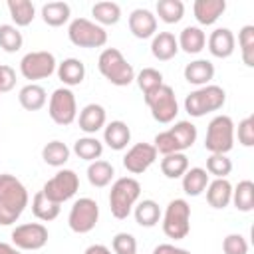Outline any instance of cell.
<instances>
[{
    "mask_svg": "<svg viewBox=\"0 0 254 254\" xmlns=\"http://www.w3.org/2000/svg\"><path fill=\"white\" fill-rule=\"evenodd\" d=\"M28 190L14 175H0V226L14 224L28 206Z\"/></svg>",
    "mask_w": 254,
    "mask_h": 254,
    "instance_id": "cell-1",
    "label": "cell"
},
{
    "mask_svg": "<svg viewBox=\"0 0 254 254\" xmlns=\"http://www.w3.org/2000/svg\"><path fill=\"white\" fill-rule=\"evenodd\" d=\"M196 127L190 121H177L171 129L157 133L153 147L161 155H171V153H183L190 149L196 141Z\"/></svg>",
    "mask_w": 254,
    "mask_h": 254,
    "instance_id": "cell-2",
    "label": "cell"
},
{
    "mask_svg": "<svg viewBox=\"0 0 254 254\" xmlns=\"http://www.w3.org/2000/svg\"><path fill=\"white\" fill-rule=\"evenodd\" d=\"M97 69L99 73L113 85L125 87L131 81H135V69L133 65L123 58V54L117 48H105L97 58Z\"/></svg>",
    "mask_w": 254,
    "mask_h": 254,
    "instance_id": "cell-3",
    "label": "cell"
},
{
    "mask_svg": "<svg viewBox=\"0 0 254 254\" xmlns=\"http://www.w3.org/2000/svg\"><path fill=\"white\" fill-rule=\"evenodd\" d=\"M141 194V185L133 177H121L111 185L109 190V208L117 220H123L131 214Z\"/></svg>",
    "mask_w": 254,
    "mask_h": 254,
    "instance_id": "cell-4",
    "label": "cell"
},
{
    "mask_svg": "<svg viewBox=\"0 0 254 254\" xmlns=\"http://www.w3.org/2000/svg\"><path fill=\"white\" fill-rule=\"evenodd\" d=\"M226 103V91L220 85H202L194 91H190L185 97V111L190 117H202L206 113L218 111Z\"/></svg>",
    "mask_w": 254,
    "mask_h": 254,
    "instance_id": "cell-5",
    "label": "cell"
},
{
    "mask_svg": "<svg viewBox=\"0 0 254 254\" xmlns=\"http://www.w3.org/2000/svg\"><path fill=\"white\" fill-rule=\"evenodd\" d=\"M234 147V121L228 115H216L210 119L204 137V149L210 155H226Z\"/></svg>",
    "mask_w": 254,
    "mask_h": 254,
    "instance_id": "cell-6",
    "label": "cell"
},
{
    "mask_svg": "<svg viewBox=\"0 0 254 254\" xmlns=\"http://www.w3.org/2000/svg\"><path fill=\"white\" fill-rule=\"evenodd\" d=\"M163 232L173 240H183L190 232V206L185 198H175L163 214Z\"/></svg>",
    "mask_w": 254,
    "mask_h": 254,
    "instance_id": "cell-7",
    "label": "cell"
},
{
    "mask_svg": "<svg viewBox=\"0 0 254 254\" xmlns=\"http://www.w3.org/2000/svg\"><path fill=\"white\" fill-rule=\"evenodd\" d=\"M147 107L151 109V115L155 121L159 123H171L175 121L177 113H179V103L175 97V89L167 83H163L161 87H157L155 91L143 95Z\"/></svg>",
    "mask_w": 254,
    "mask_h": 254,
    "instance_id": "cell-8",
    "label": "cell"
},
{
    "mask_svg": "<svg viewBox=\"0 0 254 254\" xmlns=\"http://www.w3.org/2000/svg\"><path fill=\"white\" fill-rule=\"evenodd\" d=\"M67 38L77 48H101L107 44V32L99 24L87 20V18H75L71 20L67 28Z\"/></svg>",
    "mask_w": 254,
    "mask_h": 254,
    "instance_id": "cell-9",
    "label": "cell"
},
{
    "mask_svg": "<svg viewBox=\"0 0 254 254\" xmlns=\"http://www.w3.org/2000/svg\"><path fill=\"white\" fill-rule=\"evenodd\" d=\"M99 220V206L93 198L89 196H81L71 204L69 216H67V224L75 234H87L95 228Z\"/></svg>",
    "mask_w": 254,
    "mask_h": 254,
    "instance_id": "cell-10",
    "label": "cell"
},
{
    "mask_svg": "<svg viewBox=\"0 0 254 254\" xmlns=\"http://www.w3.org/2000/svg\"><path fill=\"white\" fill-rule=\"evenodd\" d=\"M48 113L52 117L54 123L58 125H71L77 117V101L75 95L69 87H58L52 95H50V103H48Z\"/></svg>",
    "mask_w": 254,
    "mask_h": 254,
    "instance_id": "cell-11",
    "label": "cell"
},
{
    "mask_svg": "<svg viewBox=\"0 0 254 254\" xmlns=\"http://www.w3.org/2000/svg\"><path fill=\"white\" fill-rule=\"evenodd\" d=\"M77 189H79V177L75 175V171H71V169H62V171H58L50 181H46L42 192H44L50 200L62 204V202L69 200V198L77 192Z\"/></svg>",
    "mask_w": 254,
    "mask_h": 254,
    "instance_id": "cell-12",
    "label": "cell"
},
{
    "mask_svg": "<svg viewBox=\"0 0 254 254\" xmlns=\"http://www.w3.org/2000/svg\"><path fill=\"white\" fill-rule=\"evenodd\" d=\"M56 58L52 52L40 50V52H30L20 60V73L30 79L32 83L36 79H46L56 71Z\"/></svg>",
    "mask_w": 254,
    "mask_h": 254,
    "instance_id": "cell-13",
    "label": "cell"
},
{
    "mask_svg": "<svg viewBox=\"0 0 254 254\" xmlns=\"http://www.w3.org/2000/svg\"><path fill=\"white\" fill-rule=\"evenodd\" d=\"M48 228L42 222H26L12 230V244L18 250H40L48 244Z\"/></svg>",
    "mask_w": 254,
    "mask_h": 254,
    "instance_id": "cell-14",
    "label": "cell"
},
{
    "mask_svg": "<svg viewBox=\"0 0 254 254\" xmlns=\"http://www.w3.org/2000/svg\"><path fill=\"white\" fill-rule=\"evenodd\" d=\"M157 161V149L151 143H135L123 157V167L131 175L145 173Z\"/></svg>",
    "mask_w": 254,
    "mask_h": 254,
    "instance_id": "cell-15",
    "label": "cell"
},
{
    "mask_svg": "<svg viewBox=\"0 0 254 254\" xmlns=\"http://www.w3.org/2000/svg\"><path fill=\"white\" fill-rule=\"evenodd\" d=\"M129 30L135 38L147 40L157 34V16L151 10L137 8L129 14Z\"/></svg>",
    "mask_w": 254,
    "mask_h": 254,
    "instance_id": "cell-16",
    "label": "cell"
},
{
    "mask_svg": "<svg viewBox=\"0 0 254 254\" xmlns=\"http://www.w3.org/2000/svg\"><path fill=\"white\" fill-rule=\"evenodd\" d=\"M206 46H208V52L214 56V58H230L234 54V46H236V38L232 34V30L228 28H216L214 32H210L208 40H206Z\"/></svg>",
    "mask_w": 254,
    "mask_h": 254,
    "instance_id": "cell-17",
    "label": "cell"
},
{
    "mask_svg": "<svg viewBox=\"0 0 254 254\" xmlns=\"http://www.w3.org/2000/svg\"><path fill=\"white\" fill-rule=\"evenodd\" d=\"M105 121H107V113H105L103 105H99V103H87L79 111V117H77L79 129L87 135H95L99 129H103Z\"/></svg>",
    "mask_w": 254,
    "mask_h": 254,
    "instance_id": "cell-18",
    "label": "cell"
},
{
    "mask_svg": "<svg viewBox=\"0 0 254 254\" xmlns=\"http://www.w3.org/2000/svg\"><path fill=\"white\" fill-rule=\"evenodd\" d=\"M131 141V129L125 121H111L103 127V143L113 151H123Z\"/></svg>",
    "mask_w": 254,
    "mask_h": 254,
    "instance_id": "cell-19",
    "label": "cell"
},
{
    "mask_svg": "<svg viewBox=\"0 0 254 254\" xmlns=\"http://www.w3.org/2000/svg\"><path fill=\"white\" fill-rule=\"evenodd\" d=\"M224 10H226L224 0H194V4H192V14H194L196 22L202 26L214 24L224 14Z\"/></svg>",
    "mask_w": 254,
    "mask_h": 254,
    "instance_id": "cell-20",
    "label": "cell"
},
{
    "mask_svg": "<svg viewBox=\"0 0 254 254\" xmlns=\"http://www.w3.org/2000/svg\"><path fill=\"white\" fill-rule=\"evenodd\" d=\"M179 52V42L175 38V34L171 32H159L153 36V42H151V54L155 60L159 62H169L177 56Z\"/></svg>",
    "mask_w": 254,
    "mask_h": 254,
    "instance_id": "cell-21",
    "label": "cell"
},
{
    "mask_svg": "<svg viewBox=\"0 0 254 254\" xmlns=\"http://www.w3.org/2000/svg\"><path fill=\"white\" fill-rule=\"evenodd\" d=\"M183 73H185V79L190 85L202 87V85H208L210 79L214 77V65L208 60H194V62H190V64L185 65V71Z\"/></svg>",
    "mask_w": 254,
    "mask_h": 254,
    "instance_id": "cell-22",
    "label": "cell"
},
{
    "mask_svg": "<svg viewBox=\"0 0 254 254\" xmlns=\"http://www.w3.org/2000/svg\"><path fill=\"white\" fill-rule=\"evenodd\" d=\"M208 173L202 169V167H192V169H187V173L181 177L183 179V190L185 194L189 196H198L206 190L208 187Z\"/></svg>",
    "mask_w": 254,
    "mask_h": 254,
    "instance_id": "cell-23",
    "label": "cell"
},
{
    "mask_svg": "<svg viewBox=\"0 0 254 254\" xmlns=\"http://www.w3.org/2000/svg\"><path fill=\"white\" fill-rule=\"evenodd\" d=\"M232 198V185L226 179H214L206 187V200L212 208H226Z\"/></svg>",
    "mask_w": 254,
    "mask_h": 254,
    "instance_id": "cell-24",
    "label": "cell"
},
{
    "mask_svg": "<svg viewBox=\"0 0 254 254\" xmlns=\"http://www.w3.org/2000/svg\"><path fill=\"white\" fill-rule=\"evenodd\" d=\"M177 42H179V48L183 52H187V54H198L206 46V34L198 26H187L179 34Z\"/></svg>",
    "mask_w": 254,
    "mask_h": 254,
    "instance_id": "cell-25",
    "label": "cell"
},
{
    "mask_svg": "<svg viewBox=\"0 0 254 254\" xmlns=\"http://www.w3.org/2000/svg\"><path fill=\"white\" fill-rule=\"evenodd\" d=\"M58 77L64 81V85L73 87L79 85L85 77V65L77 58H67L58 65Z\"/></svg>",
    "mask_w": 254,
    "mask_h": 254,
    "instance_id": "cell-26",
    "label": "cell"
},
{
    "mask_svg": "<svg viewBox=\"0 0 254 254\" xmlns=\"http://www.w3.org/2000/svg\"><path fill=\"white\" fill-rule=\"evenodd\" d=\"M18 101L20 105L26 109V111H40L46 101H48V95H46V89L38 83H28L20 89L18 93Z\"/></svg>",
    "mask_w": 254,
    "mask_h": 254,
    "instance_id": "cell-27",
    "label": "cell"
},
{
    "mask_svg": "<svg viewBox=\"0 0 254 254\" xmlns=\"http://www.w3.org/2000/svg\"><path fill=\"white\" fill-rule=\"evenodd\" d=\"M133 214H135V222L145 228H151L161 220V208L153 198H145L139 204H135Z\"/></svg>",
    "mask_w": 254,
    "mask_h": 254,
    "instance_id": "cell-28",
    "label": "cell"
},
{
    "mask_svg": "<svg viewBox=\"0 0 254 254\" xmlns=\"http://www.w3.org/2000/svg\"><path fill=\"white\" fill-rule=\"evenodd\" d=\"M113 175H115L113 165L107 163V161H101V159L91 161L89 167H87V181H89L91 187H97V189L107 187L111 183Z\"/></svg>",
    "mask_w": 254,
    "mask_h": 254,
    "instance_id": "cell-29",
    "label": "cell"
},
{
    "mask_svg": "<svg viewBox=\"0 0 254 254\" xmlns=\"http://www.w3.org/2000/svg\"><path fill=\"white\" fill-rule=\"evenodd\" d=\"M32 212L38 220L42 222H50V220H56L60 216V204L50 200L42 190L34 194L32 198Z\"/></svg>",
    "mask_w": 254,
    "mask_h": 254,
    "instance_id": "cell-30",
    "label": "cell"
},
{
    "mask_svg": "<svg viewBox=\"0 0 254 254\" xmlns=\"http://www.w3.org/2000/svg\"><path fill=\"white\" fill-rule=\"evenodd\" d=\"M69 14L71 10L67 2H48L42 6V20L52 28L64 26L69 20Z\"/></svg>",
    "mask_w": 254,
    "mask_h": 254,
    "instance_id": "cell-31",
    "label": "cell"
},
{
    "mask_svg": "<svg viewBox=\"0 0 254 254\" xmlns=\"http://www.w3.org/2000/svg\"><path fill=\"white\" fill-rule=\"evenodd\" d=\"M230 202L240 210V212H250L254 208V183L252 181H240L232 189V198Z\"/></svg>",
    "mask_w": 254,
    "mask_h": 254,
    "instance_id": "cell-32",
    "label": "cell"
},
{
    "mask_svg": "<svg viewBox=\"0 0 254 254\" xmlns=\"http://www.w3.org/2000/svg\"><path fill=\"white\" fill-rule=\"evenodd\" d=\"M8 12H10V18L14 20L16 28L30 26L36 18V8L30 0H8Z\"/></svg>",
    "mask_w": 254,
    "mask_h": 254,
    "instance_id": "cell-33",
    "label": "cell"
},
{
    "mask_svg": "<svg viewBox=\"0 0 254 254\" xmlns=\"http://www.w3.org/2000/svg\"><path fill=\"white\" fill-rule=\"evenodd\" d=\"M69 147L62 141H50L42 149V159L50 167H64L69 161Z\"/></svg>",
    "mask_w": 254,
    "mask_h": 254,
    "instance_id": "cell-34",
    "label": "cell"
},
{
    "mask_svg": "<svg viewBox=\"0 0 254 254\" xmlns=\"http://www.w3.org/2000/svg\"><path fill=\"white\" fill-rule=\"evenodd\" d=\"M189 169V159L185 153H171L163 155L161 159V171L167 179H181Z\"/></svg>",
    "mask_w": 254,
    "mask_h": 254,
    "instance_id": "cell-35",
    "label": "cell"
},
{
    "mask_svg": "<svg viewBox=\"0 0 254 254\" xmlns=\"http://www.w3.org/2000/svg\"><path fill=\"white\" fill-rule=\"evenodd\" d=\"M91 14L95 18V24L103 26H113L121 18V8L117 2H97L91 8Z\"/></svg>",
    "mask_w": 254,
    "mask_h": 254,
    "instance_id": "cell-36",
    "label": "cell"
},
{
    "mask_svg": "<svg viewBox=\"0 0 254 254\" xmlns=\"http://www.w3.org/2000/svg\"><path fill=\"white\" fill-rule=\"evenodd\" d=\"M73 153H75L79 159L91 163V161H97V159L101 157V153H103V143H101L97 137L87 135V137H81V139H77V141L73 143Z\"/></svg>",
    "mask_w": 254,
    "mask_h": 254,
    "instance_id": "cell-37",
    "label": "cell"
},
{
    "mask_svg": "<svg viewBox=\"0 0 254 254\" xmlns=\"http://www.w3.org/2000/svg\"><path fill=\"white\" fill-rule=\"evenodd\" d=\"M157 14L165 24H177L185 16V4L181 0H159Z\"/></svg>",
    "mask_w": 254,
    "mask_h": 254,
    "instance_id": "cell-38",
    "label": "cell"
},
{
    "mask_svg": "<svg viewBox=\"0 0 254 254\" xmlns=\"http://www.w3.org/2000/svg\"><path fill=\"white\" fill-rule=\"evenodd\" d=\"M24 44L22 32L12 26V24H2L0 26V48L8 54H16Z\"/></svg>",
    "mask_w": 254,
    "mask_h": 254,
    "instance_id": "cell-39",
    "label": "cell"
},
{
    "mask_svg": "<svg viewBox=\"0 0 254 254\" xmlns=\"http://www.w3.org/2000/svg\"><path fill=\"white\" fill-rule=\"evenodd\" d=\"M238 46H240V54H242V62L252 67L254 65V26H242L238 32Z\"/></svg>",
    "mask_w": 254,
    "mask_h": 254,
    "instance_id": "cell-40",
    "label": "cell"
},
{
    "mask_svg": "<svg viewBox=\"0 0 254 254\" xmlns=\"http://www.w3.org/2000/svg\"><path fill=\"white\" fill-rule=\"evenodd\" d=\"M135 81H137L139 89L143 91V95H147V93H151V91H155L157 87L163 85V73L155 67H143L135 75Z\"/></svg>",
    "mask_w": 254,
    "mask_h": 254,
    "instance_id": "cell-41",
    "label": "cell"
},
{
    "mask_svg": "<svg viewBox=\"0 0 254 254\" xmlns=\"http://www.w3.org/2000/svg\"><path fill=\"white\" fill-rule=\"evenodd\" d=\"M208 175L216 177V179H226L232 171V161L226 155H210L206 159V169Z\"/></svg>",
    "mask_w": 254,
    "mask_h": 254,
    "instance_id": "cell-42",
    "label": "cell"
},
{
    "mask_svg": "<svg viewBox=\"0 0 254 254\" xmlns=\"http://www.w3.org/2000/svg\"><path fill=\"white\" fill-rule=\"evenodd\" d=\"M113 254H137V240L129 232H117L111 240Z\"/></svg>",
    "mask_w": 254,
    "mask_h": 254,
    "instance_id": "cell-43",
    "label": "cell"
},
{
    "mask_svg": "<svg viewBox=\"0 0 254 254\" xmlns=\"http://www.w3.org/2000/svg\"><path fill=\"white\" fill-rule=\"evenodd\" d=\"M224 254H248V242L242 234H228L222 240Z\"/></svg>",
    "mask_w": 254,
    "mask_h": 254,
    "instance_id": "cell-44",
    "label": "cell"
},
{
    "mask_svg": "<svg viewBox=\"0 0 254 254\" xmlns=\"http://www.w3.org/2000/svg\"><path fill=\"white\" fill-rule=\"evenodd\" d=\"M238 143L244 147L254 145V115H248L238 123Z\"/></svg>",
    "mask_w": 254,
    "mask_h": 254,
    "instance_id": "cell-45",
    "label": "cell"
},
{
    "mask_svg": "<svg viewBox=\"0 0 254 254\" xmlns=\"http://www.w3.org/2000/svg\"><path fill=\"white\" fill-rule=\"evenodd\" d=\"M14 85H16V71L10 65L2 64L0 65V95L14 89Z\"/></svg>",
    "mask_w": 254,
    "mask_h": 254,
    "instance_id": "cell-46",
    "label": "cell"
},
{
    "mask_svg": "<svg viewBox=\"0 0 254 254\" xmlns=\"http://www.w3.org/2000/svg\"><path fill=\"white\" fill-rule=\"evenodd\" d=\"M153 254H190V252L185 248H179L175 244H159V246H155Z\"/></svg>",
    "mask_w": 254,
    "mask_h": 254,
    "instance_id": "cell-47",
    "label": "cell"
},
{
    "mask_svg": "<svg viewBox=\"0 0 254 254\" xmlns=\"http://www.w3.org/2000/svg\"><path fill=\"white\" fill-rule=\"evenodd\" d=\"M83 254H111V250L107 246H103V244H91V246L85 248Z\"/></svg>",
    "mask_w": 254,
    "mask_h": 254,
    "instance_id": "cell-48",
    "label": "cell"
},
{
    "mask_svg": "<svg viewBox=\"0 0 254 254\" xmlns=\"http://www.w3.org/2000/svg\"><path fill=\"white\" fill-rule=\"evenodd\" d=\"M0 254H22V250H18L14 244L0 242Z\"/></svg>",
    "mask_w": 254,
    "mask_h": 254,
    "instance_id": "cell-49",
    "label": "cell"
}]
</instances>
